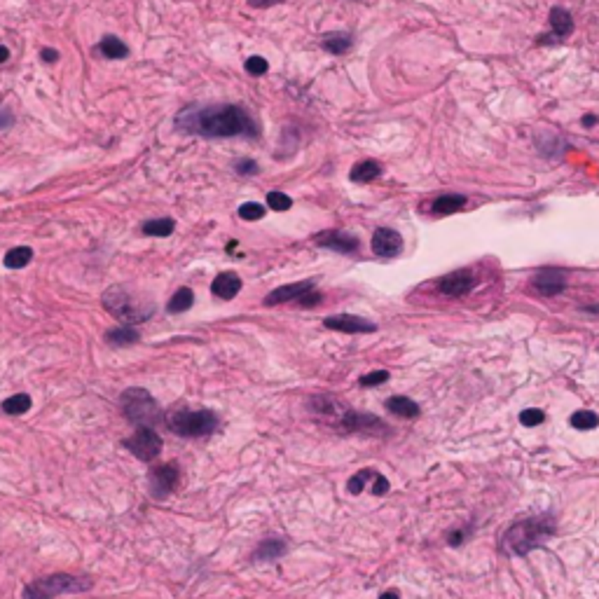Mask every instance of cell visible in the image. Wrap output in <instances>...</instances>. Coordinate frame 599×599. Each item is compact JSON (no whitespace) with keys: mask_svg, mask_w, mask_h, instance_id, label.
Returning <instances> with one entry per match:
<instances>
[{"mask_svg":"<svg viewBox=\"0 0 599 599\" xmlns=\"http://www.w3.org/2000/svg\"><path fill=\"white\" fill-rule=\"evenodd\" d=\"M461 541H464V534H461V531H454L452 536H450V543H452V546H459Z\"/></svg>","mask_w":599,"mask_h":599,"instance_id":"60d3db41","label":"cell"},{"mask_svg":"<svg viewBox=\"0 0 599 599\" xmlns=\"http://www.w3.org/2000/svg\"><path fill=\"white\" fill-rule=\"evenodd\" d=\"M176 126L185 134H199L206 139H227V136H255V126L249 110L232 103L220 106H190L176 117Z\"/></svg>","mask_w":599,"mask_h":599,"instance_id":"6da1fadb","label":"cell"},{"mask_svg":"<svg viewBox=\"0 0 599 599\" xmlns=\"http://www.w3.org/2000/svg\"><path fill=\"white\" fill-rule=\"evenodd\" d=\"M176 222L171 218H157V220H148L143 222V234L148 237H169L173 234Z\"/></svg>","mask_w":599,"mask_h":599,"instance_id":"d4e9b609","label":"cell"},{"mask_svg":"<svg viewBox=\"0 0 599 599\" xmlns=\"http://www.w3.org/2000/svg\"><path fill=\"white\" fill-rule=\"evenodd\" d=\"M286 541L281 539H267V541H262L258 550H255V560H260V562H267V560H276V557H281L286 553Z\"/></svg>","mask_w":599,"mask_h":599,"instance_id":"7402d4cb","label":"cell"},{"mask_svg":"<svg viewBox=\"0 0 599 599\" xmlns=\"http://www.w3.org/2000/svg\"><path fill=\"white\" fill-rule=\"evenodd\" d=\"M31 260H33V251H31L28 246H17V249L7 251V255H5V267H10V269H21V267H26Z\"/></svg>","mask_w":599,"mask_h":599,"instance_id":"603a6c76","label":"cell"},{"mask_svg":"<svg viewBox=\"0 0 599 599\" xmlns=\"http://www.w3.org/2000/svg\"><path fill=\"white\" fill-rule=\"evenodd\" d=\"M477 284V276L473 269H457L445 274L441 281H438V291L447 298H461L468 291H473V286Z\"/></svg>","mask_w":599,"mask_h":599,"instance_id":"9c48e42d","label":"cell"},{"mask_svg":"<svg viewBox=\"0 0 599 599\" xmlns=\"http://www.w3.org/2000/svg\"><path fill=\"white\" fill-rule=\"evenodd\" d=\"M370 477H374V470H358V473L347 482L349 494H361L365 490V482L370 480Z\"/></svg>","mask_w":599,"mask_h":599,"instance_id":"f546056e","label":"cell"},{"mask_svg":"<svg viewBox=\"0 0 599 599\" xmlns=\"http://www.w3.org/2000/svg\"><path fill=\"white\" fill-rule=\"evenodd\" d=\"M379 176H382L379 162H374V159H365V162H358L354 169H351L349 178L354 183H370L374 178H379Z\"/></svg>","mask_w":599,"mask_h":599,"instance_id":"44dd1931","label":"cell"},{"mask_svg":"<svg viewBox=\"0 0 599 599\" xmlns=\"http://www.w3.org/2000/svg\"><path fill=\"white\" fill-rule=\"evenodd\" d=\"M314 242L323 249L338 251V253H356L358 251V239L349 232H340V230H330V232L316 234Z\"/></svg>","mask_w":599,"mask_h":599,"instance_id":"4fadbf2b","label":"cell"},{"mask_svg":"<svg viewBox=\"0 0 599 599\" xmlns=\"http://www.w3.org/2000/svg\"><path fill=\"white\" fill-rule=\"evenodd\" d=\"M244 68L249 70L251 75H265L267 70H269V63L262 57H251V59H246Z\"/></svg>","mask_w":599,"mask_h":599,"instance_id":"836d02e7","label":"cell"},{"mask_svg":"<svg viewBox=\"0 0 599 599\" xmlns=\"http://www.w3.org/2000/svg\"><path fill=\"white\" fill-rule=\"evenodd\" d=\"M279 3H286V0H249L251 7H271V5H279Z\"/></svg>","mask_w":599,"mask_h":599,"instance_id":"f35d334b","label":"cell"},{"mask_svg":"<svg viewBox=\"0 0 599 599\" xmlns=\"http://www.w3.org/2000/svg\"><path fill=\"white\" fill-rule=\"evenodd\" d=\"M43 59H45V61H57V59H59V52H57V50H43Z\"/></svg>","mask_w":599,"mask_h":599,"instance_id":"ab89813d","label":"cell"},{"mask_svg":"<svg viewBox=\"0 0 599 599\" xmlns=\"http://www.w3.org/2000/svg\"><path fill=\"white\" fill-rule=\"evenodd\" d=\"M3 410L7 414H23L31 410V396L26 394H17V396H10L7 401L3 403Z\"/></svg>","mask_w":599,"mask_h":599,"instance_id":"f1b7e54d","label":"cell"},{"mask_svg":"<svg viewBox=\"0 0 599 599\" xmlns=\"http://www.w3.org/2000/svg\"><path fill=\"white\" fill-rule=\"evenodd\" d=\"M119 403H122V412L126 414V419L134 421V424L150 426V428L159 424L162 412H159V405L155 398L150 396V391L141 389V387H131L122 394Z\"/></svg>","mask_w":599,"mask_h":599,"instance_id":"8992f818","label":"cell"},{"mask_svg":"<svg viewBox=\"0 0 599 599\" xmlns=\"http://www.w3.org/2000/svg\"><path fill=\"white\" fill-rule=\"evenodd\" d=\"M178 477H180V470L176 464H159L150 470V494H153L155 499H166L169 494H173V490L178 487Z\"/></svg>","mask_w":599,"mask_h":599,"instance_id":"ba28073f","label":"cell"},{"mask_svg":"<svg viewBox=\"0 0 599 599\" xmlns=\"http://www.w3.org/2000/svg\"><path fill=\"white\" fill-rule=\"evenodd\" d=\"M99 50L103 52V57L108 59H124L129 50H126V45H122V40H117L115 36H106L101 40Z\"/></svg>","mask_w":599,"mask_h":599,"instance_id":"484cf974","label":"cell"},{"mask_svg":"<svg viewBox=\"0 0 599 599\" xmlns=\"http://www.w3.org/2000/svg\"><path fill=\"white\" fill-rule=\"evenodd\" d=\"M340 426L345 431H367V433H374V431H382L384 433V426H382V419L372 417V414H361V412H351L347 410L345 417L340 419Z\"/></svg>","mask_w":599,"mask_h":599,"instance_id":"9a60e30c","label":"cell"},{"mask_svg":"<svg viewBox=\"0 0 599 599\" xmlns=\"http://www.w3.org/2000/svg\"><path fill=\"white\" fill-rule=\"evenodd\" d=\"M122 445L136 459H143V461H155L159 457V452H162V441H159V436L155 433V428H150V426H139V431H136L131 438H126Z\"/></svg>","mask_w":599,"mask_h":599,"instance_id":"52a82bcc","label":"cell"},{"mask_svg":"<svg viewBox=\"0 0 599 599\" xmlns=\"http://www.w3.org/2000/svg\"><path fill=\"white\" fill-rule=\"evenodd\" d=\"M571 426L573 428H581V431H593L599 426V417L595 412L590 410H581V412H573L571 414Z\"/></svg>","mask_w":599,"mask_h":599,"instance_id":"83f0119b","label":"cell"},{"mask_svg":"<svg viewBox=\"0 0 599 599\" xmlns=\"http://www.w3.org/2000/svg\"><path fill=\"white\" fill-rule=\"evenodd\" d=\"M106 340L110 342L113 347H129V345H136V342L141 340V333L131 328V325H119V328H113V330H108L106 333Z\"/></svg>","mask_w":599,"mask_h":599,"instance_id":"ffe728a7","label":"cell"},{"mask_svg":"<svg viewBox=\"0 0 599 599\" xmlns=\"http://www.w3.org/2000/svg\"><path fill=\"white\" fill-rule=\"evenodd\" d=\"M211 291L215 298L232 300L234 295L242 291V279H239V274H234V271H220V274L213 279Z\"/></svg>","mask_w":599,"mask_h":599,"instance_id":"e0dca14e","label":"cell"},{"mask_svg":"<svg viewBox=\"0 0 599 599\" xmlns=\"http://www.w3.org/2000/svg\"><path fill=\"white\" fill-rule=\"evenodd\" d=\"M103 307H106L117 321H122L126 325L143 323L155 314L153 302H136L122 286H113V288L106 291V295H103Z\"/></svg>","mask_w":599,"mask_h":599,"instance_id":"277c9868","label":"cell"},{"mask_svg":"<svg viewBox=\"0 0 599 599\" xmlns=\"http://www.w3.org/2000/svg\"><path fill=\"white\" fill-rule=\"evenodd\" d=\"M466 206V197L464 195H443L438 197L433 204H431V211L438 213V215H450V213H457Z\"/></svg>","mask_w":599,"mask_h":599,"instance_id":"d6986e66","label":"cell"},{"mask_svg":"<svg viewBox=\"0 0 599 599\" xmlns=\"http://www.w3.org/2000/svg\"><path fill=\"white\" fill-rule=\"evenodd\" d=\"M193 305H195V293L190 291V288H178L171 295V300H169V305H166V309H169L171 314H178V311H188Z\"/></svg>","mask_w":599,"mask_h":599,"instance_id":"cb8c5ba5","label":"cell"},{"mask_svg":"<svg viewBox=\"0 0 599 599\" xmlns=\"http://www.w3.org/2000/svg\"><path fill=\"white\" fill-rule=\"evenodd\" d=\"M237 171L242 176H249V173H258V164L253 162V159H242V162L237 164Z\"/></svg>","mask_w":599,"mask_h":599,"instance_id":"74e56055","label":"cell"},{"mask_svg":"<svg viewBox=\"0 0 599 599\" xmlns=\"http://www.w3.org/2000/svg\"><path fill=\"white\" fill-rule=\"evenodd\" d=\"M314 288V279H309V281H298V284H288V286H281V288L271 291L267 298H265V305H284V302H291V300H298L302 298L307 291Z\"/></svg>","mask_w":599,"mask_h":599,"instance_id":"2e32d148","label":"cell"},{"mask_svg":"<svg viewBox=\"0 0 599 599\" xmlns=\"http://www.w3.org/2000/svg\"><path fill=\"white\" fill-rule=\"evenodd\" d=\"M7 57H10V50L0 45V63H5V61H7Z\"/></svg>","mask_w":599,"mask_h":599,"instance_id":"b9f144b4","label":"cell"},{"mask_svg":"<svg viewBox=\"0 0 599 599\" xmlns=\"http://www.w3.org/2000/svg\"><path fill=\"white\" fill-rule=\"evenodd\" d=\"M387 410L398 414V417H405V419L419 417V405L407 396H391L387 401Z\"/></svg>","mask_w":599,"mask_h":599,"instance_id":"ac0fdd59","label":"cell"},{"mask_svg":"<svg viewBox=\"0 0 599 599\" xmlns=\"http://www.w3.org/2000/svg\"><path fill=\"white\" fill-rule=\"evenodd\" d=\"M321 300H323V298H321V293L311 288V291H307L305 295H302V298H298V305H300V307H309V309H311V307L321 305Z\"/></svg>","mask_w":599,"mask_h":599,"instance_id":"d590c367","label":"cell"},{"mask_svg":"<svg viewBox=\"0 0 599 599\" xmlns=\"http://www.w3.org/2000/svg\"><path fill=\"white\" fill-rule=\"evenodd\" d=\"M94 585L92 578L73 576V573H52V576H43L26 585L23 599H57L59 595H73L85 593Z\"/></svg>","mask_w":599,"mask_h":599,"instance_id":"3957f363","label":"cell"},{"mask_svg":"<svg viewBox=\"0 0 599 599\" xmlns=\"http://www.w3.org/2000/svg\"><path fill=\"white\" fill-rule=\"evenodd\" d=\"M379 599H401V597H398V593H394V590H389V593H384Z\"/></svg>","mask_w":599,"mask_h":599,"instance_id":"7bdbcfd3","label":"cell"},{"mask_svg":"<svg viewBox=\"0 0 599 599\" xmlns=\"http://www.w3.org/2000/svg\"><path fill=\"white\" fill-rule=\"evenodd\" d=\"M550 26H553V33L541 36L539 43H562L566 36H571L573 19L569 12L562 10V7H553V12H550Z\"/></svg>","mask_w":599,"mask_h":599,"instance_id":"5bb4252c","label":"cell"},{"mask_svg":"<svg viewBox=\"0 0 599 599\" xmlns=\"http://www.w3.org/2000/svg\"><path fill=\"white\" fill-rule=\"evenodd\" d=\"M389 492V480L384 475H379V473H374V485H372V494L374 497H382V494H387Z\"/></svg>","mask_w":599,"mask_h":599,"instance_id":"8d00e7d4","label":"cell"},{"mask_svg":"<svg viewBox=\"0 0 599 599\" xmlns=\"http://www.w3.org/2000/svg\"><path fill=\"white\" fill-rule=\"evenodd\" d=\"M555 531H557V522L553 515L524 517V520L510 524V529L503 536V548L513 555H527L531 550L546 546L555 536Z\"/></svg>","mask_w":599,"mask_h":599,"instance_id":"7a4b0ae2","label":"cell"},{"mask_svg":"<svg viewBox=\"0 0 599 599\" xmlns=\"http://www.w3.org/2000/svg\"><path fill=\"white\" fill-rule=\"evenodd\" d=\"M166 426L180 438H204L211 436L218 426V417L211 410H171L166 414Z\"/></svg>","mask_w":599,"mask_h":599,"instance_id":"5b68a950","label":"cell"},{"mask_svg":"<svg viewBox=\"0 0 599 599\" xmlns=\"http://www.w3.org/2000/svg\"><path fill=\"white\" fill-rule=\"evenodd\" d=\"M597 122V117H585V124L590 126V124H595Z\"/></svg>","mask_w":599,"mask_h":599,"instance_id":"ee69618b","label":"cell"},{"mask_svg":"<svg viewBox=\"0 0 599 599\" xmlns=\"http://www.w3.org/2000/svg\"><path fill=\"white\" fill-rule=\"evenodd\" d=\"M389 379V372L387 370H374V372H367L361 377V387H379L384 384Z\"/></svg>","mask_w":599,"mask_h":599,"instance_id":"e575fe53","label":"cell"},{"mask_svg":"<svg viewBox=\"0 0 599 599\" xmlns=\"http://www.w3.org/2000/svg\"><path fill=\"white\" fill-rule=\"evenodd\" d=\"M531 286L536 288L541 295H560L566 286V276L562 269H555V267H546V269H539L536 274L531 279Z\"/></svg>","mask_w":599,"mask_h":599,"instance_id":"7c38bea8","label":"cell"},{"mask_svg":"<svg viewBox=\"0 0 599 599\" xmlns=\"http://www.w3.org/2000/svg\"><path fill=\"white\" fill-rule=\"evenodd\" d=\"M351 47V36L349 33H328L323 36V50H328L330 54H345Z\"/></svg>","mask_w":599,"mask_h":599,"instance_id":"4316f807","label":"cell"},{"mask_svg":"<svg viewBox=\"0 0 599 599\" xmlns=\"http://www.w3.org/2000/svg\"><path fill=\"white\" fill-rule=\"evenodd\" d=\"M239 215H242L244 220H260L262 215H265V206L258 202H246L239 206Z\"/></svg>","mask_w":599,"mask_h":599,"instance_id":"4dcf8cb0","label":"cell"},{"mask_svg":"<svg viewBox=\"0 0 599 599\" xmlns=\"http://www.w3.org/2000/svg\"><path fill=\"white\" fill-rule=\"evenodd\" d=\"M541 421H546V414L539 407H529V410L520 412V424L522 426H539Z\"/></svg>","mask_w":599,"mask_h":599,"instance_id":"1f68e13d","label":"cell"},{"mask_svg":"<svg viewBox=\"0 0 599 599\" xmlns=\"http://www.w3.org/2000/svg\"><path fill=\"white\" fill-rule=\"evenodd\" d=\"M403 251V237L391 227H379L372 234V253L379 258H396Z\"/></svg>","mask_w":599,"mask_h":599,"instance_id":"8fae6325","label":"cell"},{"mask_svg":"<svg viewBox=\"0 0 599 599\" xmlns=\"http://www.w3.org/2000/svg\"><path fill=\"white\" fill-rule=\"evenodd\" d=\"M267 204L274 211H288L291 206H293V199L288 195H284V193H269L267 195Z\"/></svg>","mask_w":599,"mask_h":599,"instance_id":"d6a6232c","label":"cell"},{"mask_svg":"<svg viewBox=\"0 0 599 599\" xmlns=\"http://www.w3.org/2000/svg\"><path fill=\"white\" fill-rule=\"evenodd\" d=\"M325 328L338 330V333H349V335H361V333H374L377 330V323L367 321V318L354 316V314H338V316H328L323 321Z\"/></svg>","mask_w":599,"mask_h":599,"instance_id":"30bf717a","label":"cell"}]
</instances>
